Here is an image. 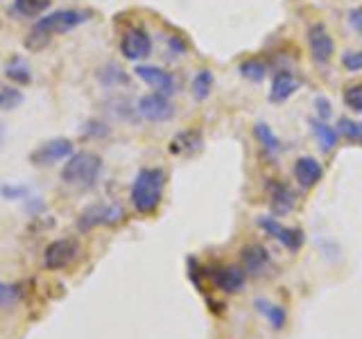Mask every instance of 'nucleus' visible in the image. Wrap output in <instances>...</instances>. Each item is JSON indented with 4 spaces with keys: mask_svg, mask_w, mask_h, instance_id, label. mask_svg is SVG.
<instances>
[{
    "mask_svg": "<svg viewBox=\"0 0 362 339\" xmlns=\"http://www.w3.org/2000/svg\"><path fill=\"white\" fill-rule=\"evenodd\" d=\"M88 16L90 14L84 9H59V11H52L48 16H41L25 37V48H30V50L45 48L57 34H66V32L75 30L77 25L86 23Z\"/></svg>",
    "mask_w": 362,
    "mask_h": 339,
    "instance_id": "1",
    "label": "nucleus"
},
{
    "mask_svg": "<svg viewBox=\"0 0 362 339\" xmlns=\"http://www.w3.org/2000/svg\"><path fill=\"white\" fill-rule=\"evenodd\" d=\"M165 170L161 167H143L139 174H136L132 190H129V199L132 206L139 215H152L156 208L161 206L163 201V190H165Z\"/></svg>",
    "mask_w": 362,
    "mask_h": 339,
    "instance_id": "2",
    "label": "nucleus"
},
{
    "mask_svg": "<svg viewBox=\"0 0 362 339\" xmlns=\"http://www.w3.org/2000/svg\"><path fill=\"white\" fill-rule=\"evenodd\" d=\"M102 174V158L93 152H77L66 158L62 167V181L71 188L88 190L98 184Z\"/></svg>",
    "mask_w": 362,
    "mask_h": 339,
    "instance_id": "3",
    "label": "nucleus"
},
{
    "mask_svg": "<svg viewBox=\"0 0 362 339\" xmlns=\"http://www.w3.org/2000/svg\"><path fill=\"white\" fill-rule=\"evenodd\" d=\"M79 256V242L75 237H59L43 249V269L62 271L68 269Z\"/></svg>",
    "mask_w": 362,
    "mask_h": 339,
    "instance_id": "4",
    "label": "nucleus"
},
{
    "mask_svg": "<svg viewBox=\"0 0 362 339\" xmlns=\"http://www.w3.org/2000/svg\"><path fill=\"white\" fill-rule=\"evenodd\" d=\"M240 263H243V269L249 278H267L274 274V269H276L274 260H272V254L258 242L243 246Z\"/></svg>",
    "mask_w": 362,
    "mask_h": 339,
    "instance_id": "5",
    "label": "nucleus"
},
{
    "mask_svg": "<svg viewBox=\"0 0 362 339\" xmlns=\"http://www.w3.org/2000/svg\"><path fill=\"white\" fill-rule=\"evenodd\" d=\"M256 224L260 231H265V235L274 237V240L279 244H283L288 249V251H299V249L303 246V231L301 229H292V226H283L279 220L269 218V215H260V218H256Z\"/></svg>",
    "mask_w": 362,
    "mask_h": 339,
    "instance_id": "6",
    "label": "nucleus"
},
{
    "mask_svg": "<svg viewBox=\"0 0 362 339\" xmlns=\"http://www.w3.org/2000/svg\"><path fill=\"white\" fill-rule=\"evenodd\" d=\"M139 113L150 122H168L175 118L177 113V107L173 105V100L170 95H163V93H147L139 100Z\"/></svg>",
    "mask_w": 362,
    "mask_h": 339,
    "instance_id": "7",
    "label": "nucleus"
},
{
    "mask_svg": "<svg viewBox=\"0 0 362 339\" xmlns=\"http://www.w3.org/2000/svg\"><path fill=\"white\" fill-rule=\"evenodd\" d=\"M124 220V210L118 203H93L79 215V229H93V226H111Z\"/></svg>",
    "mask_w": 362,
    "mask_h": 339,
    "instance_id": "8",
    "label": "nucleus"
},
{
    "mask_svg": "<svg viewBox=\"0 0 362 339\" xmlns=\"http://www.w3.org/2000/svg\"><path fill=\"white\" fill-rule=\"evenodd\" d=\"M73 154V143L68 138H52L39 145L37 150L30 154V161L37 167H50L57 165L59 161H66Z\"/></svg>",
    "mask_w": 362,
    "mask_h": 339,
    "instance_id": "9",
    "label": "nucleus"
},
{
    "mask_svg": "<svg viewBox=\"0 0 362 339\" xmlns=\"http://www.w3.org/2000/svg\"><path fill=\"white\" fill-rule=\"evenodd\" d=\"M120 52L129 61H143L152 54V37L143 28H129L120 39Z\"/></svg>",
    "mask_w": 362,
    "mask_h": 339,
    "instance_id": "10",
    "label": "nucleus"
},
{
    "mask_svg": "<svg viewBox=\"0 0 362 339\" xmlns=\"http://www.w3.org/2000/svg\"><path fill=\"white\" fill-rule=\"evenodd\" d=\"M305 37H308V50H310V56H313L315 64L326 66L328 61L333 59L335 41H333V37L328 34V30L322 25V23H315V25H310L308 32H305Z\"/></svg>",
    "mask_w": 362,
    "mask_h": 339,
    "instance_id": "11",
    "label": "nucleus"
},
{
    "mask_svg": "<svg viewBox=\"0 0 362 339\" xmlns=\"http://www.w3.org/2000/svg\"><path fill=\"white\" fill-rule=\"evenodd\" d=\"M209 278L213 285L224 294H238L247 282V274L243 267L238 265H218L209 271Z\"/></svg>",
    "mask_w": 362,
    "mask_h": 339,
    "instance_id": "12",
    "label": "nucleus"
},
{
    "mask_svg": "<svg viewBox=\"0 0 362 339\" xmlns=\"http://www.w3.org/2000/svg\"><path fill=\"white\" fill-rule=\"evenodd\" d=\"M134 73L139 79H143L147 86H152L156 93L173 95L177 90V79L173 77V73H168V71H163V68H158V66L141 64V66H136Z\"/></svg>",
    "mask_w": 362,
    "mask_h": 339,
    "instance_id": "13",
    "label": "nucleus"
},
{
    "mask_svg": "<svg viewBox=\"0 0 362 339\" xmlns=\"http://www.w3.org/2000/svg\"><path fill=\"white\" fill-rule=\"evenodd\" d=\"M267 195H269V208L274 215H279V218H286V215H290L297 208V195H294V190L288 184H283V181L272 179L267 184Z\"/></svg>",
    "mask_w": 362,
    "mask_h": 339,
    "instance_id": "14",
    "label": "nucleus"
},
{
    "mask_svg": "<svg viewBox=\"0 0 362 339\" xmlns=\"http://www.w3.org/2000/svg\"><path fill=\"white\" fill-rule=\"evenodd\" d=\"M292 174H294L297 184L303 190H310V188H315L322 181L324 167H322L320 161H317V158H313V156H301V158H297V161H294Z\"/></svg>",
    "mask_w": 362,
    "mask_h": 339,
    "instance_id": "15",
    "label": "nucleus"
},
{
    "mask_svg": "<svg viewBox=\"0 0 362 339\" xmlns=\"http://www.w3.org/2000/svg\"><path fill=\"white\" fill-rule=\"evenodd\" d=\"M301 82L297 77H294V73L290 71H279L274 75V79H272V86H269V102H274V105H281V102L290 100L294 93L299 90Z\"/></svg>",
    "mask_w": 362,
    "mask_h": 339,
    "instance_id": "16",
    "label": "nucleus"
},
{
    "mask_svg": "<svg viewBox=\"0 0 362 339\" xmlns=\"http://www.w3.org/2000/svg\"><path fill=\"white\" fill-rule=\"evenodd\" d=\"M204 145L202 138V131L199 129H186V131H179L173 141H170V152L177 154V156H190V154H197Z\"/></svg>",
    "mask_w": 362,
    "mask_h": 339,
    "instance_id": "17",
    "label": "nucleus"
},
{
    "mask_svg": "<svg viewBox=\"0 0 362 339\" xmlns=\"http://www.w3.org/2000/svg\"><path fill=\"white\" fill-rule=\"evenodd\" d=\"M254 308L258 310V314L263 316V319L272 328H274V331H283V328H286V323H288V312H286V308H283V305L272 303L267 299H256L254 301Z\"/></svg>",
    "mask_w": 362,
    "mask_h": 339,
    "instance_id": "18",
    "label": "nucleus"
},
{
    "mask_svg": "<svg viewBox=\"0 0 362 339\" xmlns=\"http://www.w3.org/2000/svg\"><path fill=\"white\" fill-rule=\"evenodd\" d=\"M254 136H256V141H258V145L263 147V152H265V156H279L281 154V150H283V145H281V141H279V136L272 131V127L267 122H256L254 124Z\"/></svg>",
    "mask_w": 362,
    "mask_h": 339,
    "instance_id": "19",
    "label": "nucleus"
},
{
    "mask_svg": "<svg viewBox=\"0 0 362 339\" xmlns=\"http://www.w3.org/2000/svg\"><path fill=\"white\" fill-rule=\"evenodd\" d=\"M310 131L313 136L317 138V143H320V147L324 152H331L333 147L337 145V138H339V133L335 127H331V124H326V120H320V118H313L310 122Z\"/></svg>",
    "mask_w": 362,
    "mask_h": 339,
    "instance_id": "20",
    "label": "nucleus"
},
{
    "mask_svg": "<svg viewBox=\"0 0 362 339\" xmlns=\"http://www.w3.org/2000/svg\"><path fill=\"white\" fill-rule=\"evenodd\" d=\"M267 71H269L267 61L258 59V56H252V59H245L240 66H238V73H240L245 79H249V82H263V79L267 77Z\"/></svg>",
    "mask_w": 362,
    "mask_h": 339,
    "instance_id": "21",
    "label": "nucleus"
},
{
    "mask_svg": "<svg viewBox=\"0 0 362 339\" xmlns=\"http://www.w3.org/2000/svg\"><path fill=\"white\" fill-rule=\"evenodd\" d=\"M25 297V287L21 282H5L0 280V310H9L14 308L21 299Z\"/></svg>",
    "mask_w": 362,
    "mask_h": 339,
    "instance_id": "22",
    "label": "nucleus"
},
{
    "mask_svg": "<svg viewBox=\"0 0 362 339\" xmlns=\"http://www.w3.org/2000/svg\"><path fill=\"white\" fill-rule=\"evenodd\" d=\"M213 82H215V77L213 73L209 71V68H202V71L195 73V77H192V95H195V100H206L211 95V90H213Z\"/></svg>",
    "mask_w": 362,
    "mask_h": 339,
    "instance_id": "23",
    "label": "nucleus"
},
{
    "mask_svg": "<svg viewBox=\"0 0 362 339\" xmlns=\"http://www.w3.org/2000/svg\"><path fill=\"white\" fill-rule=\"evenodd\" d=\"M50 3H52V0H14V11L18 16L37 18L50 7Z\"/></svg>",
    "mask_w": 362,
    "mask_h": 339,
    "instance_id": "24",
    "label": "nucleus"
},
{
    "mask_svg": "<svg viewBox=\"0 0 362 339\" xmlns=\"http://www.w3.org/2000/svg\"><path fill=\"white\" fill-rule=\"evenodd\" d=\"M342 100L344 105L356 111V113H362V82H356V84H349L342 93Z\"/></svg>",
    "mask_w": 362,
    "mask_h": 339,
    "instance_id": "25",
    "label": "nucleus"
},
{
    "mask_svg": "<svg viewBox=\"0 0 362 339\" xmlns=\"http://www.w3.org/2000/svg\"><path fill=\"white\" fill-rule=\"evenodd\" d=\"M7 77L9 79H14V82H18V84H28L30 79H32V75H30V68L23 64L21 59H16V61H11L9 66H7Z\"/></svg>",
    "mask_w": 362,
    "mask_h": 339,
    "instance_id": "26",
    "label": "nucleus"
},
{
    "mask_svg": "<svg viewBox=\"0 0 362 339\" xmlns=\"http://www.w3.org/2000/svg\"><path fill=\"white\" fill-rule=\"evenodd\" d=\"M337 133L344 136L346 141L356 143L358 141V133H360V122L351 120V118H339L337 120Z\"/></svg>",
    "mask_w": 362,
    "mask_h": 339,
    "instance_id": "27",
    "label": "nucleus"
},
{
    "mask_svg": "<svg viewBox=\"0 0 362 339\" xmlns=\"http://www.w3.org/2000/svg\"><path fill=\"white\" fill-rule=\"evenodd\" d=\"M342 66L349 73H360L362 71V50L360 52H344L342 54Z\"/></svg>",
    "mask_w": 362,
    "mask_h": 339,
    "instance_id": "28",
    "label": "nucleus"
},
{
    "mask_svg": "<svg viewBox=\"0 0 362 339\" xmlns=\"http://www.w3.org/2000/svg\"><path fill=\"white\" fill-rule=\"evenodd\" d=\"M18 102H21L18 90H14V88H0V107L11 109L14 105H18Z\"/></svg>",
    "mask_w": 362,
    "mask_h": 339,
    "instance_id": "29",
    "label": "nucleus"
},
{
    "mask_svg": "<svg viewBox=\"0 0 362 339\" xmlns=\"http://www.w3.org/2000/svg\"><path fill=\"white\" fill-rule=\"evenodd\" d=\"M315 109H317V118H320V120H328V118L333 116V107H331V102H328L324 95L315 97Z\"/></svg>",
    "mask_w": 362,
    "mask_h": 339,
    "instance_id": "30",
    "label": "nucleus"
},
{
    "mask_svg": "<svg viewBox=\"0 0 362 339\" xmlns=\"http://www.w3.org/2000/svg\"><path fill=\"white\" fill-rule=\"evenodd\" d=\"M349 25L354 28L356 32H360V34H362V7L351 9V11H349Z\"/></svg>",
    "mask_w": 362,
    "mask_h": 339,
    "instance_id": "31",
    "label": "nucleus"
},
{
    "mask_svg": "<svg viewBox=\"0 0 362 339\" xmlns=\"http://www.w3.org/2000/svg\"><path fill=\"white\" fill-rule=\"evenodd\" d=\"M358 143L362 145V122H360V133H358Z\"/></svg>",
    "mask_w": 362,
    "mask_h": 339,
    "instance_id": "32",
    "label": "nucleus"
}]
</instances>
